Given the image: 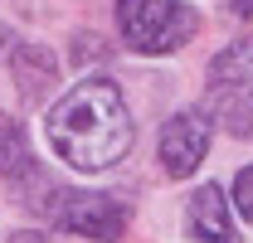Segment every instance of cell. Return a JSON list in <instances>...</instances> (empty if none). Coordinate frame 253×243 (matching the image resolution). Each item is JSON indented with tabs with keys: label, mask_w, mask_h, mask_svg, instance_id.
<instances>
[{
	"label": "cell",
	"mask_w": 253,
	"mask_h": 243,
	"mask_svg": "<svg viewBox=\"0 0 253 243\" xmlns=\"http://www.w3.org/2000/svg\"><path fill=\"white\" fill-rule=\"evenodd\" d=\"M44 136H49V151L59 156L68 170H83V175L112 170L117 161L131 156V141H136L126 92L112 78H83V83H73L49 107Z\"/></svg>",
	"instance_id": "1"
},
{
	"label": "cell",
	"mask_w": 253,
	"mask_h": 243,
	"mask_svg": "<svg viewBox=\"0 0 253 243\" xmlns=\"http://www.w3.org/2000/svg\"><path fill=\"white\" fill-rule=\"evenodd\" d=\"M205 112L210 122H224V131H234V136L253 131V39H234L210 59Z\"/></svg>",
	"instance_id": "2"
},
{
	"label": "cell",
	"mask_w": 253,
	"mask_h": 243,
	"mask_svg": "<svg viewBox=\"0 0 253 243\" xmlns=\"http://www.w3.org/2000/svg\"><path fill=\"white\" fill-rule=\"evenodd\" d=\"M200 30L185 0H117V34L136 54H175Z\"/></svg>",
	"instance_id": "3"
},
{
	"label": "cell",
	"mask_w": 253,
	"mask_h": 243,
	"mask_svg": "<svg viewBox=\"0 0 253 243\" xmlns=\"http://www.w3.org/2000/svg\"><path fill=\"white\" fill-rule=\"evenodd\" d=\"M34 209L49 214L54 229L93 243H117L131 224V204H122L117 195H102V190H54L49 185V195Z\"/></svg>",
	"instance_id": "4"
},
{
	"label": "cell",
	"mask_w": 253,
	"mask_h": 243,
	"mask_svg": "<svg viewBox=\"0 0 253 243\" xmlns=\"http://www.w3.org/2000/svg\"><path fill=\"white\" fill-rule=\"evenodd\" d=\"M210 141H214V122L205 107H180L175 117L161 126V141H156V161L170 180H190L205 156H210Z\"/></svg>",
	"instance_id": "5"
},
{
	"label": "cell",
	"mask_w": 253,
	"mask_h": 243,
	"mask_svg": "<svg viewBox=\"0 0 253 243\" xmlns=\"http://www.w3.org/2000/svg\"><path fill=\"white\" fill-rule=\"evenodd\" d=\"M185 234L195 243H239L234 239V219H229V200L219 185H200L185 200Z\"/></svg>",
	"instance_id": "6"
},
{
	"label": "cell",
	"mask_w": 253,
	"mask_h": 243,
	"mask_svg": "<svg viewBox=\"0 0 253 243\" xmlns=\"http://www.w3.org/2000/svg\"><path fill=\"white\" fill-rule=\"evenodd\" d=\"M10 44H15L10 49V73H15L20 102L25 107H39L44 92L54 88V78H59V63L49 59V49H39V44H25V39H10Z\"/></svg>",
	"instance_id": "7"
},
{
	"label": "cell",
	"mask_w": 253,
	"mask_h": 243,
	"mask_svg": "<svg viewBox=\"0 0 253 243\" xmlns=\"http://www.w3.org/2000/svg\"><path fill=\"white\" fill-rule=\"evenodd\" d=\"M30 175H34V156L25 141V126L0 117V180H30Z\"/></svg>",
	"instance_id": "8"
},
{
	"label": "cell",
	"mask_w": 253,
	"mask_h": 243,
	"mask_svg": "<svg viewBox=\"0 0 253 243\" xmlns=\"http://www.w3.org/2000/svg\"><path fill=\"white\" fill-rule=\"evenodd\" d=\"M234 214L253 224V165H244L239 175H234Z\"/></svg>",
	"instance_id": "9"
},
{
	"label": "cell",
	"mask_w": 253,
	"mask_h": 243,
	"mask_svg": "<svg viewBox=\"0 0 253 243\" xmlns=\"http://www.w3.org/2000/svg\"><path fill=\"white\" fill-rule=\"evenodd\" d=\"M102 59H112V49L97 34H78L73 39V63H102Z\"/></svg>",
	"instance_id": "10"
},
{
	"label": "cell",
	"mask_w": 253,
	"mask_h": 243,
	"mask_svg": "<svg viewBox=\"0 0 253 243\" xmlns=\"http://www.w3.org/2000/svg\"><path fill=\"white\" fill-rule=\"evenodd\" d=\"M229 5V15H239V20H253V0H224Z\"/></svg>",
	"instance_id": "11"
},
{
	"label": "cell",
	"mask_w": 253,
	"mask_h": 243,
	"mask_svg": "<svg viewBox=\"0 0 253 243\" xmlns=\"http://www.w3.org/2000/svg\"><path fill=\"white\" fill-rule=\"evenodd\" d=\"M10 243H49L39 229H20V234H10Z\"/></svg>",
	"instance_id": "12"
}]
</instances>
